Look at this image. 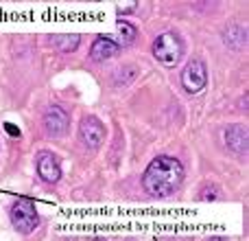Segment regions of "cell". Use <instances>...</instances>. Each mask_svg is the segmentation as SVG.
Listing matches in <instances>:
<instances>
[{"label":"cell","mask_w":249,"mask_h":241,"mask_svg":"<svg viewBox=\"0 0 249 241\" xmlns=\"http://www.w3.org/2000/svg\"><path fill=\"white\" fill-rule=\"evenodd\" d=\"M184 180V167L173 156H158L149 162L142 176V186L153 198H168L179 189Z\"/></svg>","instance_id":"1"},{"label":"cell","mask_w":249,"mask_h":241,"mask_svg":"<svg viewBox=\"0 0 249 241\" xmlns=\"http://www.w3.org/2000/svg\"><path fill=\"white\" fill-rule=\"evenodd\" d=\"M153 57L162 66H168V68L179 64V60L184 57V42H181L179 33L166 31V33L158 35L153 42Z\"/></svg>","instance_id":"2"},{"label":"cell","mask_w":249,"mask_h":241,"mask_svg":"<svg viewBox=\"0 0 249 241\" xmlns=\"http://www.w3.org/2000/svg\"><path fill=\"white\" fill-rule=\"evenodd\" d=\"M9 217H11L13 228L22 235H31L39 226V217H37V211H35V204L26 198H18L16 202L11 204Z\"/></svg>","instance_id":"3"},{"label":"cell","mask_w":249,"mask_h":241,"mask_svg":"<svg viewBox=\"0 0 249 241\" xmlns=\"http://www.w3.org/2000/svg\"><path fill=\"white\" fill-rule=\"evenodd\" d=\"M208 83V68L201 60H190L186 64V68L181 70V86L186 88V92L197 95L206 88Z\"/></svg>","instance_id":"4"},{"label":"cell","mask_w":249,"mask_h":241,"mask_svg":"<svg viewBox=\"0 0 249 241\" xmlns=\"http://www.w3.org/2000/svg\"><path fill=\"white\" fill-rule=\"evenodd\" d=\"M79 141L86 149H99L105 141V125L96 117H83L79 123Z\"/></svg>","instance_id":"5"},{"label":"cell","mask_w":249,"mask_h":241,"mask_svg":"<svg viewBox=\"0 0 249 241\" xmlns=\"http://www.w3.org/2000/svg\"><path fill=\"white\" fill-rule=\"evenodd\" d=\"M42 123H44V129H46L48 136L59 138V136H64V134L68 132L70 117H68V112H66L64 108H59V105H48L46 112H44Z\"/></svg>","instance_id":"6"},{"label":"cell","mask_w":249,"mask_h":241,"mask_svg":"<svg viewBox=\"0 0 249 241\" xmlns=\"http://www.w3.org/2000/svg\"><path fill=\"white\" fill-rule=\"evenodd\" d=\"M35 167H37V176L42 178L46 184H55L61 178V169H59V160L53 151H39L37 160H35Z\"/></svg>","instance_id":"7"},{"label":"cell","mask_w":249,"mask_h":241,"mask_svg":"<svg viewBox=\"0 0 249 241\" xmlns=\"http://www.w3.org/2000/svg\"><path fill=\"white\" fill-rule=\"evenodd\" d=\"M223 142L236 156H247V127H243V125H230V127H225Z\"/></svg>","instance_id":"8"},{"label":"cell","mask_w":249,"mask_h":241,"mask_svg":"<svg viewBox=\"0 0 249 241\" xmlns=\"http://www.w3.org/2000/svg\"><path fill=\"white\" fill-rule=\"evenodd\" d=\"M118 51H121V46H118L114 40L101 35V38L94 40V44H92V48H90V60L92 61H107V60H112V57H116Z\"/></svg>","instance_id":"9"},{"label":"cell","mask_w":249,"mask_h":241,"mask_svg":"<svg viewBox=\"0 0 249 241\" xmlns=\"http://www.w3.org/2000/svg\"><path fill=\"white\" fill-rule=\"evenodd\" d=\"M53 46L61 53H72L79 48V42H81V35L79 33H59V35H53L51 38Z\"/></svg>","instance_id":"10"},{"label":"cell","mask_w":249,"mask_h":241,"mask_svg":"<svg viewBox=\"0 0 249 241\" xmlns=\"http://www.w3.org/2000/svg\"><path fill=\"white\" fill-rule=\"evenodd\" d=\"M223 40L232 51H241V48L247 46V29H243V26H230L223 33Z\"/></svg>","instance_id":"11"},{"label":"cell","mask_w":249,"mask_h":241,"mask_svg":"<svg viewBox=\"0 0 249 241\" xmlns=\"http://www.w3.org/2000/svg\"><path fill=\"white\" fill-rule=\"evenodd\" d=\"M136 77H138L136 66H118V68L114 70V75H112V83L114 86H118V88H127V86H131V83L136 81Z\"/></svg>","instance_id":"12"},{"label":"cell","mask_w":249,"mask_h":241,"mask_svg":"<svg viewBox=\"0 0 249 241\" xmlns=\"http://www.w3.org/2000/svg\"><path fill=\"white\" fill-rule=\"evenodd\" d=\"M116 31H118V46H129V44H133L138 38V29L127 20H118Z\"/></svg>","instance_id":"13"},{"label":"cell","mask_w":249,"mask_h":241,"mask_svg":"<svg viewBox=\"0 0 249 241\" xmlns=\"http://www.w3.org/2000/svg\"><path fill=\"white\" fill-rule=\"evenodd\" d=\"M219 198H221V189L216 184H206L201 189V193L197 195V200H201V202H214Z\"/></svg>","instance_id":"14"},{"label":"cell","mask_w":249,"mask_h":241,"mask_svg":"<svg viewBox=\"0 0 249 241\" xmlns=\"http://www.w3.org/2000/svg\"><path fill=\"white\" fill-rule=\"evenodd\" d=\"M4 132H7L9 136H13V138H20V127L13 125V123H4Z\"/></svg>","instance_id":"15"},{"label":"cell","mask_w":249,"mask_h":241,"mask_svg":"<svg viewBox=\"0 0 249 241\" xmlns=\"http://www.w3.org/2000/svg\"><path fill=\"white\" fill-rule=\"evenodd\" d=\"M208 241H228V237H210Z\"/></svg>","instance_id":"16"}]
</instances>
